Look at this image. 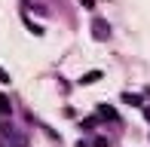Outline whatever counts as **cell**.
<instances>
[{"mask_svg": "<svg viewBox=\"0 0 150 147\" xmlns=\"http://www.w3.org/2000/svg\"><path fill=\"white\" fill-rule=\"evenodd\" d=\"M83 126H86V129H95V126H98V117H86Z\"/></svg>", "mask_w": 150, "mask_h": 147, "instance_id": "cell-7", "label": "cell"}, {"mask_svg": "<svg viewBox=\"0 0 150 147\" xmlns=\"http://www.w3.org/2000/svg\"><path fill=\"white\" fill-rule=\"evenodd\" d=\"M12 113V104H9V98L6 95H0V117H9Z\"/></svg>", "mask_w": 150, "mask_h": 147, "instance_id": "cell-4", "label": "cell"}, {"mask_svg": "<svg viewBox=\"0 0 150 147\" xmlns=\"http://www.w3.org/2000/svg\"><path fill=\"white\" fill-rule=\"evenodd\" d=\"M95 147H107V138H95Z\"/></svg>", "mask_w": 150, "mask_h": 147, "instance_id": "cell-9", "label": "cell"}, {"mask_svg": "<svg viewBox=\"0 0 150 147\" xmlns=\"http://www.w3.org/2000/svg\"><path fill=\"white\" fill-rule=\"evenodd\" d=\"M122 101L132 104V107H141V95H132V92H126V95H122Z\"/></svg>", "mask_w": 150, "mask_h": 147, "instance_id": "cell-5", "label": "cell"}, {"mask_svg": "<svg viewBox=\"0 0 150 147\" xmlns=\"http://www.w3.org/2000/svg\"><path fill=\"white\" fill-rule=\"evenodd\" d=\"M144 117H147V123H150V107H144Z\"/></svg>", "mask_w": 150, "mask_h": 147, "instance_id": "cell-11", "label": "cell"}, {"mask_svg": "<svg viewBox=\"0 0 150 147\" xmlns=\"http://www.w3.org/2000/svg\"><path fill=\"white\" fill-rule=\"evenodd\" d=\"M80 3H83L86 9H92V6H95V0H80Z\"/></svg>", "mask_w": 150, "mask_h": 147, "instance_id": "cell-10", "label": "cell"}, {"mask_svg": "<svg viewBox=\"0 0 150 147\" xmlns=\"http://www.w3.org/2000/svg\"><path fill=\"white\" fill-rule=\"evenodd\" d=\"M95 80H101V74H98V71H92V74H86V77H83V83H95Z\"/></svg>", "mask_w": 150, "mask_h": 147, "instance_id": "cell-6", "label": "cell"}, {"mask_svg": "<svg viewBox=\"0 0 150 147\" xmlns=\"http://www.w3.org/2000/svg\"><path fill=\"white\" fill-rule=\"evenodd\" d=\"M98 117H104V119H113V123L120 119V117H117V110H113L110 104H98Z\"/></svg>", "mask_w": 150, "mask_h": 147, "instance_id": "cell-3", "label": "cell"}, {"mask_svg": "<svg viewBox=\"0 0 150 147\" xmlns=\"http://www.w3.org/2000/svg\"><path fill=\"white\" fill-rule=\"evenodd\" d=\"M92 37L95 40H107V37H110V28H107L104 18H95V22H92Z\"/></svg>", "mask_w": 150, "mask_h": 147, "instance_id": "cell-2", "label": "cell"}, {"mask_svg": "<svg viewBox=\"0 0 150 147\" xmlns=\"http://www.w3.org/2000/svg\"><path fill=\"white\" fill-rule=\"evenodd\" d=\"M0 132H3V138L9 141V147H28V138H25L22 132H16L9 123H3V126H0Z\"/></svg>", "mask_w": 150, "mask_h": 147, "instance_id": "cell-1", "label": "cell"}, {"mask_svg": "<svg viewBox=\"0 0 150 147\" xmlns=\"http://www.w3.org/2000/svg\"><path fill=\"white\" fill-rule=\"evenodd\" d=\"M0 83H9V74H6L3 68H0Z\"/></svg>", "mask_w": 150, "mask_h": 147, "instance_id": "cell-8", "label": "cell"}]
</instances>
